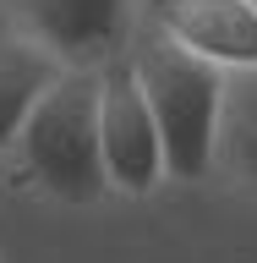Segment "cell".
<instances>
[{
  "mask_svg": "<svg viewBox=\"0 0 257 263\" xmlns=\"http://www.w3.org/2000/svg\"><path fill=\"white\" fill-rule=\"evenodd\" d=\"M131 71L143 82V99L153 110L164 143V176L170 181H203L213 170V143H219V110H225V71L159 28L137 22L131 33Z\"/></svg>",
  "mask_w": 257,
  "mask_h": 263,
  "instance_id": "1",
  "label": "cell"
},
{
  "mask_svg": "<svg viewBox=\"0 0 257 263\" xmlns=\"http://www.w3.org/2000/svg\"><path fill=\"white\" fill-rule=\"evenodd\" d=\"M16 154L38 181V192L61 203H98L110 192L104 154H98V71L93 66H61L33 115L22 121Z\"/></svg>",
  "mask_w": 257,
  "mask_h": 263,
  "instance_id": "2",
  "label": "cell"
},
{
  "mask_svg": "<svg viewBox=\"0 0 257 263\" xmlns=\"http://www.w3.org/2000/svg\"><path fill=\"white\" fill-rule=\"evenodd\" d=\"M98 154H104L110 192L148 197L159 181H170L164 176V143L143 99V82L131 71V55H115L98 66Z\"/></svg>",
  "mask_w": 257,
  "mask_h": 263,
  "instance_id": "3",
  "label": "cell"
},
{
  "mask_svg": "<svg viewBox=\"0 0 257 263\" xmlns=\"http://www.w3.org/2000/svg\"><path fill=\"white\" fill-rule=\"evenodd\" d=\"M16 33L61 66H104L126 55L143 22V0H11Z\"/></svg>",
  "mask_w": 257,
  "mask_h": 263,
  "instance_id": "4",
  "label": "cell"
},
{
  "mask_svg": "<svg viewBox=\"0 0 257 263\" xmlns=\"http://www.w3.org/2000/svg\"><path fill=\"white\" fill-rule=\"evenodd\" d=\"M143 22L219 71L257 66V0H143Z\"/></svg>",
  "mask_w": 257,
  "mask_h": 263,
  "instance_id": "5",
  "label": "cell"
},
{
  "mask_svg": "<svg viewBox=\"0 0 257 263\" xmlns=\"http://www.w3.org/2000/svg\"><path fill=\"white\" fill-rule=\"evenodd\" d=\"M213 170L257 192V66L225 71V110H219V143Z\"/></svg>",
  "mask_w": 257,
  "mask_h": 263,
  "instance_id": "6",
  "label": "cell"
},
{
  "mask_svg": "<svg viewBox=\"0 0 257 263\" xmlns=\"http://www.w3.org/2000/svg\"><path fill=\"white\" fill-rule=\"evenodd\" d=\"M55 71H61V61H49L33 39H22V33L0 39V154L16 148L22 121L33 115L38 93L55 82Z\"/></svg>",
  "mask_w": 257,
  "mask_h": 263,
  "instance_id": "7",
  "label": "cell"
}]
</instances>
